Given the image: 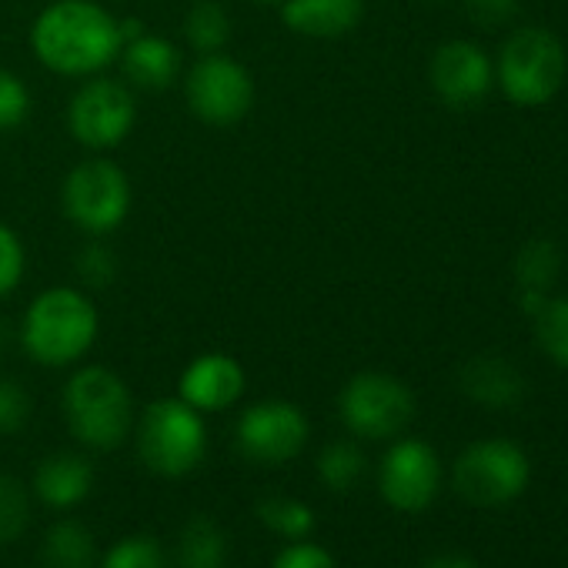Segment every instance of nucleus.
<instances>
[{"label":"nucleus","mask_w":568,"mask_h":568,"mask_svg":"<svg viewBox=\"0 0 568 568\" xmlns=\"http://www.w3.org/2000/svg\"><path fill=\"white\" fill-rule=\"evenodd\" d=\"M121 48V24L91 0H61L34 24V51L58 74L101 71Z\"/></svg>","instance_id":"1"},{"label":"nucleus","mask_w":568,"mask_h":568,"mask_svg":"<svg viewBox=\"0 0 568 568\" xmlns=\"http://www.w3.org/2000/svg\"><path fill=\"white\" fill-rule=\"evenodd\" d=\"M98 335L94 305L74 288L44 292L24 318V348L41 365L78 362Z\"/></svg>","instance_id":"2"},{"label":"nucleus","mask_w":568,"mask_h":568,"mask_svg":"<svg viewBox=\"0 0 568 568\" xmlns=\"http://www.w3.org/2000/svg\"><path fill=\"white\" fill-rule=\"evenodd\" d=\"M64 412L74 438L91 448H118L134 425V405L124 382L98 365L81 368L68 382Z\"/></svg>","instance_id":"3"},{"label":"nucleus","mask_w":568,"mask_h":568,"mask_svg":"<svg viewBox=\"0 0 568 568\" xmlns=\"http://www.w3.org/2000/svg\"><path fill=\"white\" fill-rule=\"evenodd\" d=\"M207 435L197 408L184 398H161L148 405L138 428V452L154 475L181 478L194 471L204 458Z\"/></svg>","instance_id":"4"},{"label":"nucleus","mask_w":568,"mask_h":568,"mask_svg":"<svg viewBox=\"0 0 568 568\" xmlns=\"http://www.w3.org/2000/svg\"><path fill=\"white\" fill-rule=\"evenodd\" d=\"M565 81V48L545 28L515 31L498 54V84L518 108L548 104Z\"/></svg>","instance_id":"5"},{"label":"nucleus","mask_w":568,"mask_h":568,"mask_svg":"<svg viewBox=\"0 0 568 568\" xmlns=\"http://www.w3.org/2000/svg\"><path fill=\"white\" fill-rule=\"evenodd\" d=\"M531 465L515 442L488 438L475 442L455 462V488L465 501L498 508L515 501L528 485Z\"/></svg>","instance_id":"6"},{"label":"nucleus","mask_w":568,"mask_h":568,"mask_svg":"<svg viewBox=\"0 0 568 568\" xmlns=\"http://www.w3.org/2000/svg\"><path fill=\"white\" fill-rule=\"evenodd\" d=\"M128 207H131L128 178L111 161H84L64 181V211L78 227L91 234L114 231L124 221Z\"/></svg>","instance_id":"7"},{"label":"nucleus","mask_w":568,"mask_h":568,"mask_svg":"<svg viewBox=\"0 0 568 568\" xmlns=\"http://www.w3.org/2000/svg\"><path fill=\"white\" fill-rule=\"evenodd\" d=\"M412 415L415 398L392 375L365 372L342 392V422L362 438H392L412 422Z\"/></svg>","instance_id":"8"},{"label":"nucleus","mask_w":568,"mask_h":568,"mask_svg":"<svg viewBox=\"0 0 568 568\" xmlns=\"http://www.w3.org/2000/svg\"><path fill=\"white\" fill-rule=\"evenodd\" d=\"M254 84L251 74L221 54L201 58L187 74V104L207 124H234L251 111Z\"/></svg>","instance_id":"9"},{"label":"nucleus","mask_w":568,"mask_h":568,"mask_svg":"<svg viewBox=\"0 0 568 568\" xmlns=\"http://www.w3.org/2000/svg\"><path fill=\"white\" fill-rule=\"evenodd\" d=\"M308 442L305 415L288 402H257L237 422V445L247 458L277 465L295 458Z\"/></svg>","instance_id":"10"},{"label":"nucleus","mask_w":568,"mask_h":568,"mask_svg":"<svg viewBox=\"0 0 568 568\" xmlns=\"http://www.w3.org/2000/svg\"><path fill=\"white\" fill-rule=\"evenodd\" d=\"M134 128V98L124 84L91 81L71 101V131L84 148H114Z\"/></svg>","instance_id":"11"},{"label":"nucleus","mask_w":568,"mask_h":568,"mask_svg":"<svg viewBox=\"0 0 568 568\" xmlns=\"http://www.w3.org/2000/svg\"><path fill=\"white\" fill-rule=\"evenodd\" d=\"M438 481H442L438 455L418 438H405L392 445V452L382 462V495L398 511L428 508L438 491Z\"/></svg>","instance_id":"12"},{"label":"nucleus","mask_w":568,"mask_h":568,"mask_svg":"<svg viewBox=\"0 0 568 568\" xmlns=\"http://www.w3.org/2000/svg\"><path fill=\"white\" fill-rule=\"evenodd\" d=\"M432 88L448 108H471L491 91V61L471 41H452L432 58Z\"/></svg>","instance_id":"13"},{"label":"nucleus","mask_w":568,"mask_h":568,"mask_svg":"<svg viewBox=\"0 0 568 568\" xmlns=\"http://www.w3.org/2000/svg\"><path fill=\"white\" fill-rule=\"evenodd\" d=\"M244 395V372L227 355L197 358L181 378V398L197 412H221Z\"/></svg>","instance_id":"14"},{"label":"nucleus","mask_w":568,"mask_h":568,"mask_svg":"<svg viewBox=\"0 0 568 568\" xmlns=\"http://www.w3.org/2000/svg\"><path fill=\"white\" fill-rule=\"evenodd\" d=\"M365 11V0H284V24L305 38H342Z\"/></svg>","instance_id":"15"},{"label":"nucleus","mask_w":568,"mask_h":568,"mask_svg":"<svg viewBox=\"0 0 568 568\" xmlns=\"http://www.w3.org/2000/svg\"><path fill=\"white\" fill-rule=\"evenodd\" d=\"M462 392L485 408H511L525 395L518 368L495 355H478L462 368Z\"/></svg>","instance_id":"16"},{"label":"nucleus","mask_w":568,"mask_h":568,"mask_svg":"<svg viewBox=\"0 0 568 568\" xmlns=\"http://www.w3.org/2000/svg\"><path fill=\"white\" fill-rule=\"evenodd\" d=\"M94 485V468L81 455H51L38 465L34 491L51 508H74L88 498Z\"/></svg>","instance_id":"17"},{"label":"nucleus","mask_w":568,"mask_h":568,"mask_svg":"<svg viewBox=\"0 0 568 568\" xmlns=\"http://www.w3.org/2000/svg\"><path fill=\"white\" fill-rule=\"evenodd\" d=\"M124 51V74L141 91H164L181 74V54L161 38H134Z\"/></svg>","instance_id":"18"},{"label":"nucleus","mask_w":568,"mask_h":568,"mask_svg":"<svg viewBox=\"0 0 568 568\" xmlns=\"http://www.w3.org/2000/svg\"><path fill=\"white\" fill-rule=\"evenodd\" d=\"M178 568H227V538L214 518H187L178 541Z\"/></svg>","instance_id":"19"},{"label":"nucleus","mask_w":568,"mask_h":568,"mask_svg":"<svg viewBox=\"0 0 568 568\" xmlns=\"http://www.w3.org/2000/svg\"><path fill=\"white\" fill-rule=\"evenodd\" d=\"M41 558L44 568H94L98 548L81 521H58L44 535Z\"/></svg>","instance_id":"20"},{"label":"nucleus","mask_w":568,"mask_h":568,"mask_svg":"<svg viewBox=\"0 0 568 568\" xmlns=\"http://www.w3.org/2000/svg\"><path fill=\"white\" fill-rule=\"evenodd\" d=\"M561 267V254L558 244L548 237L528 241L518 257H515V277H518V288H531V292H548L551 281L558 277Z\"/></svg>","instance_id":"21"},{"label":"nucleus","mask_w":568,"mask_h":568,"mask_svg":"<svg viewBox=\"0 0 568 568\" xmlns=\"http://www.w3.org/2000/svg\"><path fill=\"white\" fill-rule=\"evenodd\" d=\"M257 518L264 528L284 535V538H305L312 528H315V511L298 501V498H288V495H267L257 501Z\"/></svg>","instance_id":"22"},{"label":"nucleus","mask_w":568,"mask_h":568,"mask_svg":"<svg viewBox=\"0 0 568 568\" xmlns=\"http://www.w3.org/2000/svg\"><path fill=\"white\" fill-rule=\"evenodd\" d=\"M318 475L332 491H348L365 478V455L352 442H332L318 455Z\"/></svg>","instance_id":"23"},{"label":"nucleus","mask_w":568,"mask_h":568,"mask_svg":"<svg viewBox=\"0 0 568 568\" xmlns=\"http://www.w3.org/2000/svg\"><path fill=\"white\" fill-rule=\"evenodd\" d=\"M187 41L201 54H217L224 41L231 38V21L217 0H201V4L187 14Z\"/></svg>","instance_id":"24"},{"label":"nucleus","mask_w":568,"mask_h":568,"mask_svg":"<svg viewBox=\"0 0 568 568\" xmlns=\"http://www.w3.org/2000/svg\"><path fill=\"white\" fill-rule=\"evenodd\" d=\"M535 335L541 352L555 365L568 368V298L545 302V308L535 315Z\"/></svg>","instance_id":"25"},{"label":"nucleus","mask_w":568,"mask_h":568,"mask_svg":"<svg viewBox=\"0 0 568 568\" xmlns=\"http://www.w3.org/2000/svg\"><path fill=\"white\" fill-rule=\"evenodd\" d=\"M31 521V501L18 478L0 475V545L14 541Z\"/></svg>","instance_id":"26"},{"label":"nucleus","mask_w":568,"mask_h":568,"mask_svg":"<svg viewBox=\"0 0 568 568\" xmlns=\"http://www.w3.org/2000/svg\"><path fill=\"white\" fill-rule=\"evenodd\" d=\"M101 568H168V565H164V551L154 538L131 535V538H121L101 558Z\"/></svg>","instance_id":"27"},{"label":"nucleus","mask_w":568,"mask_h":568,"mask_svg":"<svg viewBox=\"0 0 568 568\" xmlns=\"http://www.w3.org/2000/svg\"><path fill=\"white\" fill-rule=\"evenodd\" d=\"M28 111H31V98L21 78L0 71V131L18 128L28 118Z\"/></svg>","instance_id":"28"},{"label":"nucleus","mask_w":568,"mask_h":568,"mask_svg":"<svg viewBox=\"0 0 568 568\" xmlns=\"http://www.w3.org/2000/svg\"><path fill=\"white\" fill-rule=\"evenodd\" d=\"M31 418V398L18 382H0V432L14 435Z\"/></svg>","instance_id":"29"},{"label":"nucleus","mask_w":568,"mask_h":568,"mask_svg":"<svg viewBox=\"0 0 568 568\" xmlns=\"http://www.w3.org/2000/svg\"><path fill=\"white\" fill-rule=\"evenodd\" d=\"M465 14L471 24H478L481 31H495L515 21L518 14V0H462Z\"/></svg>","instance_id":"30"},{"label":"nucleus","mask_w":568,"mask_h":568,"mask_svg":"<svg viewBox=\"0 0 568 568\" xmlns=\"http://www.w3.org/2000/svg\"><path fill=\"white\" fill-rule=\"evenodd\" d=\"M21 271H24V247L4 224H0V298L14 292Z\"/></svg>","instance_id":"31"},{"label":"nucleus","mask_w":568,"mask_h":568,"mask_svg":"<svg viewBox=\"0 0 568 568\" xmlns=\"http://www.w3.org/2000/svg\"><path fill=\"white\" fill-rule=\"evenodd\" d=\"M274 568H335V558L322 545L298 538L295 545H288L274 558Z\"/></svg>","instance_id":"32"},{"label":"nucleus","mask_w":568,"mask_h":568,"mask_svg":"<svg viewBox=\"0 0 568 568\" xmlns=\"http://www.w3.org/2000/svg\"><path fill=\"white\" fill-rule=\"evenodd\" d=\"M78 264H81V274L94 284H104L114 277V257L104 247H88Z\"/></svg>","instance_id":"33"},{"label":"nucleus","mask_w":568,"mask_h":568,"mask_svg":"<svg viewBox=\"0 0 568 568\" xmlns=\"http://www.w3.org/2000/svg\"><path fill=\"white\" fill-rule=\"evenodd\" d=\"M425 568H478L468 555H435Z\"/></svg>","instance_id":"34"},{"label":"nucleus","mask_w":568,"mask_h":568,"mask_svg":"<svg viewBox=\"0 0 568 568\" xmlns=\"http://www.w3.org/2000/svg\"><path fill=\"white\" fill-rule=\"evenodd\" d=\"M261 4H281V0H261Z\"/></svg>","instance_id":"35"}]
</instances>
